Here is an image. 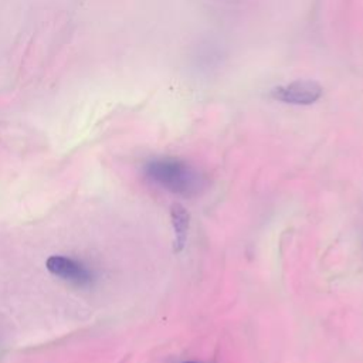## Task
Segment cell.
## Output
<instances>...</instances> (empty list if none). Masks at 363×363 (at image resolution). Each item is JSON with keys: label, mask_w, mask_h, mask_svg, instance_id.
I'll list each match as a JSON object with an SVG mask.
<instances>
[{"label": "cell", "mask_w": 363, "mask_h": 363, "mask_svg": "<svg viewBox=\"0 0 363 363\" xmlns=\"http://www.w3.org/2000/svg\"><path fill=\"white\" fill-rule=\"evenodd\" d=\"M146 177L160 189L182 197L197 196L204 189L203 174L176 157H155L145 164Z\"/></svg>", "instance_id": "6da1fadb"}, {"label": "cell", "mask_w": 363, "mask_h": 363, "mask_svg": "<svg viewBox=\"0 0 363 363\" xmlns=\"http://www.w3.org/2000/svg\"><path fill=\"white\" fill-rule=\"evenodd\" d=\"M323 94L322 86L316 81L298 79L289 84L272 88L271 96L275 101L291 105H311L316 102Z\"/></svg>", "instance_id": "7a4b0ae2"}, {"label": "cell", "mask_w": 363, "mask_h": 363, "mask_svg": "<svg viewBox=\"0 0 363 363\" xmlns=\"http://www.w3.org/2000/svg\"><path fill=\"white\" fill-rule=\"evenodd\" d=\"M45 265L52 275L64 281H69L77 285H86L91 282V272L88 268L69 257L52 255L47 259Z\"/></svg>", "instance_id": "3957f363"}, {"label": "cell", "mask_w": 363, "mask_h": 363, "mask_svg": "<svg viewBox=\"0 0 363 363\" xmlns=\"http://www.w3.org/2000/svg\"><path fill=\"white\" fill-rule=\"evenodd\" d=\"M170 217H172V225H173V233H174V251L179 252L183 250V247L187 241L190 216L182 204L176 203L172 206Z\"/></svg>", "instance_id": "277c9868"}, {"label": "cell", "mask_w": 363, "mask_h": 363, "mask_svg": "<svg viewBox=\"0 0 363 363\" xmlns=\"http://www.w3.org/2000/svg\"><path fill=\"white\" fill-rule=\"evenodd\" d=\"M186 363H196V362H186Z\"/></svg>", "instance_id": "5b68a950"}]
</instances>
